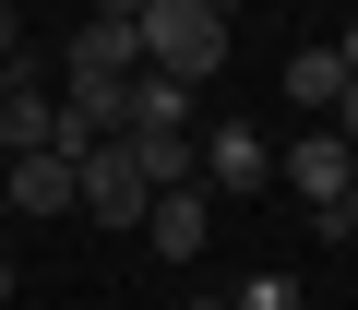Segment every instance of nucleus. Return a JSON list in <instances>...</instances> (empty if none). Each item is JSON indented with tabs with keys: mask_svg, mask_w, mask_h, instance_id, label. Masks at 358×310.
Wrapping results in <instances>:
<instances>
[{
	"mask_svg": "<svg viewBox=\"0 0 358 310\" xmlns=\"http://www.w3.org/2000/svg\"><path fill=\"white\" fill-rule=\"evenodd\" d=\"M60 60H72V72H60V119H72L84 143H96V131H120V84L143 72V36H131L120 13H96V24L60 48Z\"/></svg>",
	"mask_w": 358,
	"mask_h": 310,
	"instance_id": "obj_1",
	"label": "nucleus"
},
{
	"mask_svg": "<svg viewBox=\"0 0 358 310\" xmlns=\"http://www.w3.org/2000/svg\"><path fill=\"white\" fill-rule=\"evenodd\" d=\"M131 36H143V60H155V72L215 84V60H227V0H143Z\"/></svg>",
	"mask_w": 358,
	"mask_h": 310,
	"instance_id": "obj_2",
	"label": "nucleus"
},
{
	"mask_svg": "<svg viewBox=\"0 0 358 310\" xmlns=\"http://www.w3.org/2000/svg\"><path fill=\"white\" fill-rule=\"evenodd\" d=\"M143 168H131V155H120V131H96V143H72V215H96V227H143Z\"/></svg>",
	"mask_w": 358,
	"mask_h": 310,
	"instance_id": "obj_3",
	"label": "nucleus"
},
{
	"mask_svg": "<svg viewBox=\"0 0 358 310\" xmlns=\"http://www.w3.org/2000/svg\"><path fill=\"white\" fill-rule=\"evenodd\" d=\"M275 179H287L310 215H334V203H346V179H358V143H334V131H299V143H275Z\"/></svg>",
	"mask_w": 358,
	"mask_h": 310,
	"instance_id": "obj_4",
	"label": "nucleus"
},
{
	"mask_svg": "<svg viewBox=\"0 0 358 310\" xmlns=\"http://www.w3.org/2000/svg\"><path fill=\"white\" fill-rule=\"evenodd\" d=\"M203 143V191H263L275 179V143L251 131V119H215V131H192Z\"/></svg>",
	"mask_w": 358,
	"mask_h": 310,
	"instance_id": "obj_5",
	"label": "nucleus"
},
{
	"mask_svg": "<svg viewBox=\"0 0 358 310\" xmlns=\"http://www.w3.org/2000/svg\"><path fill=\"white\" fill-rule=\"evenodd\" d=\"M60 143H84V131L60 119V96H36L13 72V96H0V155H60Z\"/></svg>",
	"mask_w": 358,
	"mask_h": 310,
	"instance_id": "obj_6",
	"label": "nucleus"
},
{
	"mask_svg": "<svg viewBox=\"0 0 358 310\" xmlns=\"http://www.w3.org/2000/svg\"><path fill=\"white\" fill-rule=\"evenodd\" d=\"M192 96H203V84H179V72L143 60V72L120 84V131H192Z\"/></svg>",
	"mask_w": 358,
	"mask_h": 310,
	"instance_id": "obj_7",
	"label": "nucleus"
},
{
	"mask_svg": "<svg viewBox=\"0 0 358 310\" xmlns=\"http://www.w3.org/2000/svg\"><path fill=\"white\" fill-rule=\"evenodd\" d=\"M0 203L13 215H72V143L60 155H13V168H0Z\"/></svg>",
	"mask_w": 358,
	"mask_h": 310,
	"instance_id": "obj_8",
	"label": "nucleus"
},
{
	"mask_svg": "<svg viewBox=\"0 0 358 310\" xmlns=\"http://www.w3.org/2000/svg\"><path fill=\"white\" fill-rule=\"evenodd\" d=\"M120 155L143 168V191H192L203 179V143L192 131H120Z\"/></svg>",
	"mask_w": 358,
	"mask_h": 310,
	"instance_id": "obj_9",
	"label": "nucleus"
},
{
	"mask_svg": "<svg viewBox=\"0 0 358 310\" xmlns=\"http://www.w3.org/2000/svg\"><path fill=\"white\" fill-rule=\"evenodd\" d=\"M203 227H215V215H203V179H192V191H155V203H143V239H155L167 263H192V251H203Z\"/></svg>",
	"mask_w": 358,
	"mask_h": 310,
	"instance_id": "obj_10",
	"label": "nucleus"
},
{
	"mask_svg": "<svg viewBox=\"0 0 358 310\" xmlns=\"http://www.w3.org/2000/svg\"><path fill=\"white\" fill-rule=\"evenodd\" d=\"M275 84H287V108H299V119H322V108L346 96V60H334V48H299V60H287Z\"/></svg>",
	"mask_w": 358,
	"mask_h": 310,
	"instance_id": "obj_11",
	"label": "nucleus"
},
{
	"mask_svg": "<svg viewBox=\"0 0 358 310\" xmlns=\"http://www.w3.org/2000/svg\"><path fill=\"white\" fill-rule=\"evenodd\" d=\"M227 310H299V274H287V263H263V274H239V286H227Z\"/></svg>",
	"mask_w": 358,
	"mask_h": 310,
	"instance_id": "obj_12",
	"label": "nucleus"
},
{
	"mask_svg": "<svg viewBox=\"0 0 358 310\" xmlns=\"http://www.w3.org/2000/svg\"><path fill=\"white\" fill-rule=\"evenodd\" d=\"M310 239H358V179H346V203H334V215H310Z\"/></svg>",
	"mask_w": 358,
	"mask_h": 310,
	"instance_id": "obj_13",
	"label": "nucleus"
},
{
	"mask_svg": "<svg viewBox=\"0 0 358 310\" xmlns=\"http://www.w3.org/2000/svg\"><path fill=\"white\" fill-rule=\"evenodd\" d=\"M13 48H24V0H0V72H13Z\"/></svg>",
	"mask_w": 358,
	"mask_h": 310,
	"instance_id": "obj_14",
	"label": "nucleus"
},
{
	"mask_svg": "<svg viewBox=\"0 0 358 310\" xmlns=\"http://www.w3.org/2000/svg\"><path fill=\"white\" fill-rule=\"evenodd\" d=\"M334 60H346V72H358V13H346V36H334Z\"/></svg>",
	"mask_w": 358,
	"mask_h": 310,
	"instance_id": "obj_15",
	"label": "nucleus"
},
{
	"mask_svg": "<svg viewBox=\"0 0 358 310\" xmlns=\"http://www.w3.org/2000/svg\"><path fill=\"white\" fill-rule=\"evenodd\" d=\"M0 310H13V251H0Z\"/></svg>",
	"mask_w": 358,
	"mask_h": 310,
	"instance_id": "obj_16",
	"label": "nucleus"
},
{
	"mask_svg": "<svg viewBox=\"0 0 358 310\" xmlns=\"http://www.w3.org/2000/svg\"><path fill=\"white\" fill-rule=\"evenodd\" d=\"M96 13H120V24H131V13H143V0H96Z\"/></svg>",
	"mask_w": 358,
	"mask_h": 310,
	"instance_id": "obj_17",
	"label": "nucleus"
},
{
	"mask_svg": "<svg viewBox=\"0 0 358 310\" xmlns=\"http://www.w3.org/2000/svg\"><path fill=\"white\" fill-rule=\"evenodd\" d=\"M0 239H13V203H0Z\"/></svg>",
	"mask_w": 358,
	"mask_h": 310,
	"instance_id": "obj_18",
	"label": "nucleus"
},
{
	"mask_svg": "<svg viewBox=\"0 0 358 310\" xmlns=\"http://www.w3.org/2000/svg\"><path fill=\"white\" fill-rule=\"evenodd\" d=\"M0 96H13V72H0Z\"/></svg>",
	"mask_w": 358,
	"mask_h": 310,
	"instance_id": "obj_19",
	"label": "nucleus"
}]
</instances>
